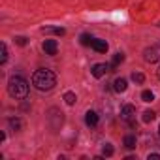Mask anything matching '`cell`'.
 Masks as SVG:
<instances>
[{
	"mask_svg": "<svg viewBox=\"0 0 160 160\" xmlns=\"http://www.w3.org/2000/svg\"><path fill=\"white\" fill-rule=\"evenodd\" d=\"M32 85L38 91H51L57 85V75L51 70H36L32 73Z\"/></svg>",
	"mask_w": 160,
	"mask_h": 160,
	"instance_id": "6da1fadb",
	"label": "cell"
},
{
	"mask_svg": "<svg viewBox=\"0 0 160 160\" xmlns=\"http://www.w3.org/2000/svg\"><path fill=\"white\" fill-rule=\"evenodd\" d=\"M64 100H66L68 106H73V104L77 102V96H75L73 92H66V94H64Z\"/></svg>",
	"mask_w": 160,
	"mask_h": 160,
	"instance_id": "5bb4252c",
	"label": "cell"
},
{
	"mask_svg": "<svg viewBox=\"0 0 160 160\" xmlns=\"http://www.w3.org/2000/svg\"><path fill=\"white\" fill-rule=\"evenodd\" d=\"M132 81H134V83H143V81H145V75L139 73V72H134V73H132Z\"/></svg>",
	"mask_w": 160,
	"mask_h": 160,
	"instance_id": "2e32d148",
	"label": "cell"
},
{
	"mask_svg": "<svg viewBox=\"0 0 160 160\" xmlns=\"http://www.w3.org/2000/svg\"><path fill=\"white\" fill-rule=\"evenodd\" d=\"M102 154H104V156H111V154H113V147H111L109 143H106L104 149H102Z\"/></svg>",
	"mask_w": 160,
	"mask_h": 160,
	"instance_id": "ffe728a7",
	"label": "cell"
},
{
	"mask_svg": "<svg viewBox=\"0 0 160 160\" xmlns=\"http://www.w3.org/2000/svg\"><path fill=\"white\" fill-rule=\"evenodd\" d=\"M43 51H45V55H57V51H58L57 40H45L43 42Z\"/></svg>",
	"mask_w": 160,
	"mask_h": 160,
	"instance_id": "5b68a950",
	"label": "cell"
},
{
	"mask_svg": "<svg viewBox=\"0 0 160 160\" xmlns=\"http://www.w3.org/2000/svg\"><path fill=\"white\" fill-rule=\"evenodd\" d=\"M113 89H115L117 92H124V91L128 89V83H126V79H122V77L115 79V83H113Z\"/></svg>",
	"mask_w": 160,
	"mask_h": 160,
	"instance_id": "30bf717a",
	"label": "cell"
},
{
	"mask_svg": "<svg viewBox=\"0 0 160 160\" xmlns=\"http://www.w3.org/2000/svg\"><path fill=\"white\" fill-rule=\"evenodd\" d=\"M158 79H160V68H158Z\"/></svg>",
	"mask_w": 160,
	"mask_h": 160,
	"instance_id": "603a6c76",
	"label": "cell"
},
{
	"mask_svg": "<svg viewBox=\"0 0 160 160\" xmlns=\"http://www.w3.org/2000/svg\"><path fill=\"white\" fill-rule=\"evenodd\" d=\"M91 47H92L94 51H98V53H106V51H108V42H106V40H94Z\"/></svg>",
	"mask_w": 160,
	"mask_h": 160,
	"instance_id": "ba28073f",
	"label": "cell"
},
{
	"mask_svg": "<svg viewBox=\"0 0 160 160\" xmlns=\"http://www.w3.org/2000/svg\"><path fill=\"white\" fill-rule=\"evenodd\" d=\"M143 58H145V62H158L160 60V42H156V43H152L151 47H147L145 51H143Z\"/></svg>",
	"mask_w": 160,
	"mask_h": 160,
	"instance_id": "3957f363",
	"label": "cell"
},
{
	"mask_svg": "<svg viewBox=\"0 0 160 160\" xmlns=\"http://www.w3.org/2000/svg\"><path fill=\"white\" fill-rule=\"evenodd\" d=\"M154 117H156V113L154 111H151V109H147V111H143V122H152L154 121Z\"/></svg>",
	"mask_w": 160,
	"mask_h": 160,
	"instance_id": "7c38bea8",
	"label": "cell"
},
{
	"mask_svg": "<svg viewBox=\"0 0 160 160\" xmlns=\"http://www.w3.org/2000/svg\"><path fill=\"white\" fill-rule=\"evenodd\" d=\"M85 122H87V126H96L98 124V113L96 111H87Z\"/></svg>",
	"mask_w": 160,
	"mask_h": 160,
	"instance_id": "9c48e42d",
	"label": "cell"
},
{
	"mask_svg": "<svg viewBox=\"0 0 160 160\" xmlns=\"http://www.w3.org/2000/svg\"><path fill=\"white\" fill-rule=\"evenodd\" d=\"M136 145H138V139H136L134 134L124 136V147H126V149H136Z\"/></svg>",
	"mask_w": 160,
	"mask_h": 160,
	"instance_id": "8fae6325",
	"label": "cell"
},
{
	"mask_svg": "<svg viewBox=\"0 0 160 160\" xmlns=\"http://www.w3.org/2000/svg\"><path fill=\"white\" fill-rule=\"evenodd\" d=\"M8 124H10L15 132H17V130H21V126H23V122H21L19 119H10V121H8Z\"/></svg>",
	"mask_w": 160,
	"mask_h": 160,
	"instance_id": "9a60e30c",
	"label": "cell"
},
{
	"mask_svg": "<svg viewBox=\"0 0 160 160\" xmlns=\"http://www.w3.org/2000/svg\"><path fill=\"white\" fill-rule=\"evenodd\" d=\"M141 100H143V102H152V100H154V94H152L151 91H143V92H141Z\"/></svg>",
	"mask_w": 160,
	"mask_h": 160,
	"instance_id": "e0dca14e",
	"label": "cell"
},
{
	"mask_svg": "<svg viewBox=\"0 0 160 160\" xmlns=\"http://www.w3.org/2000/svg\"><path fill=\"white\" fill-rule=\"evenodd\" d=\"M92 42H94L92 36H89V34H81V43H83V45H92Z\"/></svg>",
	"mask_w": 160,
	"mask_h": 160,
	"instance_id": "ac0fdd59",
	"label": "cell"
},
{
	"mask_svg": "<svg viewBox=\"0 0 160 160\" xmlns=\"http://www.w3.org/2000/svg\"><path fill=\"white\" fill-rule=\"evenodd\" d=\"M15 43H17V45H27L28 40H27L25 36H17V38H15Z\"/></svg>",
	"mask_w": 160,
	"mask_h": 160,
	"instance_id": "44dd1931",
	"label": "cell"
},
{
	"mask_svg": "<svg viewBox=\"0 0 160 160\" xmlns=\"http://www.w3.org/2000/svg\"><path fill=\"white\" fill-rule=\"evenodd\" d=\"M149 160H160V154L152 152V154H149Z\"/></svg>",
	"mask_w": 160,
	"mask_h": 160,
	"instance_id": "7402d4cb",
	"label": "cell"
},
{
	"mask_svg": "<svg viewBox=\"0 0 160 160\" xmlns=\"http://www.w3.org/2000/svg\"><path fill=\"white\" fill-rule=\"evenodd\" d=\"M122 60H124V55H122V53H115V57H113V60H111V68H117Z\"/></svg>",
	"mask_w": 160,
	"mask_h": 160,
	"instance_id": "4fadbf2b",
	"label": "cell"
},
{
	"mask_svg": "<svg viewBox=\"0 0 160 160\" xmlns=\"http://www.w3.org/2000/svg\"><path fill=\"white\" fill-rule=\"evenodd\" d=\"M106 72H109V66L108 64H94L92 66V75L94 77H102Z\"/></svg>",
	"mask_w": 160,
	"mask_h": 160,
	"instance_id": "8992f818",
	"label": "cell"
},
{
	"mask_svg": "<svg viewBox=\"0 0 160 160\" xmlns=\"http://www.w3.org/2000/svg\"><path fill=\"white\" fill-rule=\"evenodd\" d=\"M8 92L15 100H25L28 96V83H27V79L21 77V75L10 77V81H8Z\"/></svg>",
	"mask_w": 160,
	"mask_h": 160,
	"instance_id": "7a4b0ae2",
	"label": "cell"
},
{
	"mask_svg": "<svg viewBox=\"0 0 160 160\" xmlns=\"http://www.w3.org/2000/svg\"><path fill=\"white\" fill-rule=\"evenodd\" d=\"M42 32H43V34H57V36H64V34H66V30L60 28V27H43Z\"/></svg>",
	"mask_w": 160,
	"mask_h": 160,
	"instance_id": "52a82bcc",
	"label": "cell"
},
{
	"mask_svg": "<svg viewBox=\"0 0 160 160\" xmlns=\"http://www.w3.org/2000/svg\"><path fill=\"white\" fill-rule=\"evenodd\" d=\"M6 60H8V47H6V43H2V57H0V64H6Z\"/></svg>",
	"mask_w": 160,
	"mask_h": 160,
	"instance_id": "d6986e66",
	"label": "cell"
},
{
	"mask_svg": "<svg viewBox=\"0 0 160 160\" xmlns=\"http://www.w3.org/2000/svg\"><path fill=\"white\" fill-rule=\"evenodd\" d=\"M134 117H136V108H134L132 104H126V106H122V108H121V119H122V121L132 122V121H134Z\"/></svg>",
	"mask_w": 160,
	"mask_h": 160,
	"instance_id": "277c9868",
	"label": "cell"
},
{
	"mask_svg": "<svg viewBox=\"0 0 160 160\" xmlns=\"http://www.w3.org/2000/svg\"><path fill=\"white\" fill-rule=\"evenodd\" d=\"M156 27H158V28H160V23H158V25H156Z\"/></svg>",
	"mask_w": 160,
	"mask_h": 160,
	"instance_id": "cb8c5ba5",
	"label": "cell"
},
{
	"mask_svg": "<svg viewBox=\"0 0 160 160\" xmlns=\"http://www.w3.org/2000/svg\"><path fill=\"white\" fill-rule=\"evenodd\" d=\"M158 134H160V126H158Z\"/></svg>",
	"mask_w": 160,
	"mask_h": 160,
	"instance_id": "d4e9b609",
	"label": "cell"
}]
</instances>
